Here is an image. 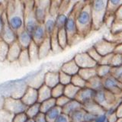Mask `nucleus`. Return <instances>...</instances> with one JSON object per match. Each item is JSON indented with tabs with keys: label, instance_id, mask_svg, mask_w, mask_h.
Masks as SVG:
<instances>
[{
	"label": "nucleus",
	"instance_id": "obj_1",
	"mask_svg": "<svg viewBox=\"0 0 122 122\" xmlns=\"http://www.w3.org/2000/svg\"><path fill=\"white\" fill-rule=\"evenodd\" d=\"M5 18L8 25L17 34L24 29V0H8L5 2Z\"/></svg>",
	"mask_w": 122,
	"mask_h": 122
},
{
	"label": "nucleus",
	"instance_id": "obj_2",
	"mask_svg": "<svg viewBox=\"0 0 122 122\" xmlns=\"http://www.w3.org/2000/svg\"><path fill=\"white\" fill-rule=\"evenodd\" d=\"M51 0H34V15L38 24L43 25L50 11Z\"/></svg>",
	"mask_w": 122,
	"mask_h": 122
},
{
	"label": "nucleus",
	"instance_id": "obj_3",
	"mask_svg": "<svg viewBox=\"0 0 122 122\" xmlns=\"http://www.w3.org/2000/svg\"><path fill=\"white\" fill-rule=\"evenodd\" d=\"M27 108L28 106L21 101V98H15L10 96L4 99L2 108L8 111L13 115L20 113H25Z\"/></svg>",
	"mask_w": 122,
	"mask_h": 122
},
{
	"label": "nucleus",
	"instance_id": "obj_4",
	"mask_svg": "<svg viewBox=\"0 0 122 122\" xmlns=\"http://www.w3.org/2000/svg\"><path fill=\"white\" fill-rule=\"evenodd\" d=\"M115 95L105 89L97 91L95 92L94 101L102 108L106 111L111 106L114 105Z\"/></svg>",
	"mask_w": 122,
	"mask_h": 122
},
{
	"label": "nucleus",
	"instance_id": "obj_5",
	"mask_svg": "<svg viewBox=\"0 0 122 122\" xmlns=\"http://www.w3.org/2000/svg\"><path fill=\"white\" fill-rule=\"evenodd\" d=\"M76 22L77 25L78 33L80 34H85L91 27L92 16L90 11L86 9L81 10L76 17Z\"/></svg>",
	"mask_w": 122,
	"mask_h": 122
},
{
	"label": "nucleus",
	"instance_id": "obj_6",
	"mask_svg": "<svg viewBox=\"0 0 122 122\" xmlns=\"http://www.w3.org/2000/svg\"><path fill=\"white\" fill-rule=\"evenodd\" d=\"M102 83L103 89L109 92L114 95L122 92V83L111 74L102 79Z\"/></svg>",
	"mask_w": 122,
	"mask_h": 122
},
{
	"label": "nucleus",
	"instance_id": "obj_7",
	"mask_svg": "<svg viewBox=\"0 0 122 122\" xmlns=\"http://www.w3.org/2000/svg\"><path fill=\"white\" fill-rule=\"evenodd\" d=\"M73 60L77 64V66L79 67V69L96 68V66H98V63L91 58L87 52L77 53L73 57Z\"/></svg>",
	"mask_w": 122,
	"mask_h": 122
},
{
	"label": "nucleus",
	"instance_id": "obj_8",
	"mask_svg": "<svg viewBox=\"0 0 122 122\" xmlns=\"http://www.w3.org/2000/svg\"><path fill=\"white\" fill-rule=\"evenodd\" d=\"M64 30L67 34L69 45H70L72 43V41L75 38L76 34H79L77 25H76V17H74L72 15H70L68 16L67 21L64 27Z\"/></svg>",
	"mask_w": 122,
	"mask_h": 122
},
{
	"label": "nucleus",
	"instance_id": "obj_9",
	"mask_svg": "<svg viewBox=\"0 0 122 122\" xmlns=\"http://www.w3.org/2000/svg\"><path fill=\"white\" fill-rule=\"evenodd\" d=\"M0 40L5 42L9 45L13 44L14 42L17 41V33L11 29L9 27V25H8L6 18H5V25H4L3 30L2 31L1 36H0Z\"/></svg>",
	"mask_w": 122,
	"mask_h": 122
},
{
	"label": "nucleus",
	"instance_id": "obj_10",
	"mask_svg": "<svg viewBox=\"0 0 122 122\" xmlns=\"http://www.w3.org/2000/svg\"><path fill=\"white\" fill-rule=\"evenodd\" d=\"M21 99L28 107L35 104V103H37L38 102L37 89H34L32 87L28 86Z\"/></svg>",
	"mask_w": 122,
	"mask_h": 122
},
{
	"label": "nucleus",
	"instance_id": "obj_11",
	"mask_svg": "<svg viewBox=\"0 0 122 122\" xmlns=\"http://www.w3.org/2000/svg\"><path fill=\"white\" fill-rule=\"evenodd\" d=\"M95 92H96L95 91L86 86L83 88V89H79L77 97H76V99L81 103L82 105H84L90 101L94 100Z\"/></svg>",
	"mask_w": 122,
	"mask_h": 122
},
{
	"label": "nucleus",
	"instance_id": "obj_12",
	"mask_svg": "<svg viewBox=\"0 0 122 122\" xmlns=\"http://www.w3.org/2000/svg\"><path fill=\"white\" fill-rule=\"evenodd\" d=\"M17 42L22 49H28L33 42L31 34L26 31L25 29L21 30L17 34Z\"/></svg>",
	"mask_w": 122,
	"mask_h": 122
},
{
	"label": "nucleus",
	"instance_id": "obj_13",
	"mask_svg": "<svg viewBox=\"0 0 122 122\" xmlns=\"http://www.w3.org/2000/svg\"><path fill=\"white\" fill-rule=\"evenodd\" d=\"M21 51H22V48L20 47V45L18 44L17 41L14 42L13 44H10L9 47V51H8L6 60L11 63L16 62L19 56H20Z\"/></svg>",
	"mask_w": 122,
	"mask_h": 122
},
{
	"label": "nucleus",
	"instance_id": "obj_14",
	"mask_svg": "<svg viewBox=\"0 0 122 122\" xmlns=\"http://www.w3.org/2000/svg\"><path fill=\"white\" fill-rule=\"evenodd\" d=\"M44 83L51 89L58 85L60 83L59 71H49L46 72L44 76Z\"/></svg>",
	"mask_w": 122,
	"mask_h": 122
},
{
	"label": "nucleus",
	"instance_id": "obj_15",
	"mask_svg": "<svg viewBox=\"0 0 122 122\" xmlns=\"http://www.w3.org/2000/svg\"><path fill=\"white\" fill-rule=\"evenodd\" d=\"M79 70V67L77 66V64L76 63L73 59L69 60L67 62H65L60 69V71L65 72V73H66L71 76L78 74Z\"/></svg>",
	"mask_w": 122,
	"mask_h": 122
},
{
	"label": "nucleus",
	"instance_id": "obj_16",
	"mask_svg": "<svg viewBox=\"0 0 122 122\" xmlns=\"http://www.w3.org/2000/svg\"><path fill=\"white\" fill-rule=\"evenodd\" d=\"M33 42H34L36 44L39 46L42 42H43L48 36L45 31V29L44 28L43 25H38L36 29L34 30V32L31 34Z\"/></svg>",
	"mask_w": 122,
	"mask_h": 122
},
{
	"label": "nucleus",
	"instance_id": "obj_17",
	"mask_svg": "<svg viewBox=\"0 0 122 122\" xmlns=\"http://www.w3.org/2000/svg\"><path fill=\"white\" fill-rule=\"evenodd\" d=\"M81 108H82V105L81 103L78 102L76 99H72V100L69 101L67 104L62 108V111L63 113L67 114V115H70L72 112H76V110Z\"/></svg>",
	"mask_w": 122,
	"mask_h": 122
},
{
	"label": "nucleus",
	"instance_id": "obj_18",
	"mask_svg": "<svg viewBox=\"0 0 122 122\" xmlns=\"http://www.w3.org/2000/svg\"><path fill=\"white\" fill-rule=\"evenodd\" d=\"M43 25L48 37H51L53 33L56 31L55 25V17H53L51 15H48V16L44 21Z\"/></svg>",
	"mask_w": 122,
	"mask_h": 122
},
{
	"label": "nucleus",
	"instance_id": "obj_19",
	"mask_svg": "<svg viewBox=\"0 0 122 122\" xmlns=\"http://www.w3.org/2000/svg\"><path fill=\"white\" fill-rule=\"evenodd\" d=\"M82 108L86 112H90L94 114H101L102 112H105V111L103 109L102 107L99 106L94 100L90 101L89 102L86 103V104L82 105Z\"/></svg>",
	"mask_w": 122,
	"mask_h": 122
},
{
	"label": "nucleus",
	"instance_id": "obj_20",
	"mask_svg": "<svg viewBox=\"0 0 122 122\" xmlns=\"http://www.w3.org/2000/svg\"><path fill=\"white\" fill-rule=\"evenodd\" d=\"M38 47H39V58L40 59L44 58V57L47 56L50 54V53L51 52L50 37H47L46 38V39L38 46Z\"/></svg>",
	"mask_w": 122,
	"mask_h": 122
},
{
	"label": "nucleus",
	"instance_id": "obj_21",
	"mask_svg": "<svg viewBox=\"0 0 122 122\" xmlns=\"http://www.w3.org/2000/svg\"><path fill=\"white\" fill-rule=\"evenodd\" d=\"M37 93H38V102L39 103H41L46 100H47L49 98H52L51 89L46 85H44V84L37 89Z\"/></svg>",
	"mask_w": 122,
	"mask_h": 122
},
{
	"label": "nucleus",
	"instance_id": "obj_22",
	"mask_svg": "<svg viewBox=\"0 0 122 122\" xmlns=\"http://www.w3.org/2000/svg\"><path fill=\"white\" fill-rule=\"evenodd\" d=\"M62 113H63L62 108L56 105L51 110H49L47 113H45V116L46 118H47V122H54L56 118Z\"/></svg>",
	"mask_w": 122,
	"mask_h": 122
},
{
	"label": "nucleus",
	"instance_id": "obj_23",
	"mask_svg": "<svg viewBox=\"0 0 122 122\" xmlns=\"http://www.w3.org/2000/svg\"><path fill=\"white\" fill-rule=\"evenodd\" d=\"M80 89L78 87L72 85V83L69 84V85L66 86L64 87V95L67 97L69 99H76L77 97V95L79 93V91Z\"/></svg>",
	"mask_w": 122,
	"mask_h": 122
},
{
	"label": "nucleus",
	"instance_id": "obj_24",
	"mask_svg": "<svg viewBox=\"0 0 122 122\" xmlns=\"http://www.w3.org/2000/svg\"><path fill=\"white\" fill-rule=\"evenodd\" d=\"M87 87L93 89L95 92L103 89L102 79L98 77V76H94L93 78H92L89 81H87Z\"/></svg>",
	"mask_w": 122,
	"mask_h": 122
},
{
	"label": "nucleus",
	"instance_id": "obj_25",
	"mask_svg": "<svg viewBox=\"0 0 122 122\" xmlns=\"http://www.w3.org/2000/svg\"><path fill=\"white\" fill-rule=\"evenodd\" d=\"M28 51L30 63H34V62H35V61L40 60L39 47H38V45L36 44L34 42H32V43L30 44V45L28 48Z\"/></svg>",
	"mask_w": 122,
	"mask_h": 122
},
{
	"label": "nucleus",
	"instance_id": "obj_26",
	"mask_svg": "<svg viewBox=\"0 0 122 122\" xmlns=\"http://www.w3.org/2000/svg\"><path fill=\"white\" fill-rule=\"evenodd\" d=\"M95 70H96V75L98 77H100L101 79H104L111 74L112 66L110 65L98 64Z\"/></svg>",
	"mask_w": 122,
	"mask_h": 122
},
{
	"label": "nucleus",
	"instance_id": "obj_27",
	"mask_svg": "<svg viewBox=\"0 0 122 122\" xmlns=\"http://www.w3.org/2000/svg\"><path fill=\"white\" fill-rule=\"evenodd\" d=\"M56 37L61 48L63 50L66 49L67 47V46L69 45V41H68L66 32L65 31L64 28L56 30Z\"/></svg>",
	"mask_w": 122,
	"mask_h": 122
},
{
	"label": "nucleus",
	"instance_id": "obj_28",
	"mask_svg": "<svg viewBox=\"0 0 122 122\" xmlns=\"http://www.w3.org/2000/svg\"><path fill=\"white\" fill-rule=\"evenodd\" d=\"M78 74L84 79L86 81H89V79L93 78L96 75V70L95 68H86V69H79Z\"/></svg>",
	"mask_w": 122,
	"mask_h": 122
},
{
	"label": "nucleus",
	"instance_id": "obj_29",
	"mask_svg": "<svg viewBox=\"0 0 122 122\" xmlns=\"http://www.w3.org/2000/svg\"><path fill=\"white\" fill-rule=\"evenodd\" d=\"M40 113H41V103L39 102L28 106L25 112V114H27L28 117L31 118V119H34Z\"/></svg>",
	"mask_w": 122,
	"mask_h": 122
},
{
	"label": "nucleus",
	"instance_id": "obj_30",
	"mask_svg": "<svg viewBox=\"0 0 122 122\" xmlns=\"http://www.w3.org/2000/svg\"><path fill=\"white\" fill-rule=\"evenodd\" d=\"M67 19H68V15H65L64 13L60 12L56 15L55 25H56V30L64 28L65 25H66V23L67 21Z\"/></svg>",
	"mask_w": 122,
	"mask_h": 122
},
{
	"label": "nucleus",
	"instance_id": "obj_31",
	"mask_svg": "<svg viewBox=\"0 0 122 122\" xmlns=\"http://www.w3.org/2000/svg\"><path fill=\"white\" fill-rule=\"evenodd\" d=\"M86 111L82 108L76 110V112H72L69 115L70 122H83L84 115H85Z\"/></svg>",
	"mask_w": 122,
	"mask_h": 122
},
{
	"label": "nucleus",
	"instance_id": "obj_32",
	"mask_svg": "<svg viewBox=\"0 0 122 122\" xmlns=\"http://www.w3.org/2000/svg\"><path fill=\"white\" fill-rule=\"evenodd\" d=\"M50 41H51V52L54 53H58L63 50L61 48V47L59 44V42L57 41L56 37V31L53 33L52 35L50 37Z\"/></svg>",
	"mask_w": 122,
	"mask_h": 122
},
{
	"label": "nucleus",
	"instance_id": "obj_33",
	"mask_svg": "<svg viewBox=\"0 0 122 122\" xmlns=\"http://www.w3.org/2000/svg\"><path fill=\"white\" fill-rule=\"evenodd\" d=\"M54 106H56V99L53 98H49L41 103V112L44 114L47 113Z\"/></svg>",
	"mask_w": 122,
	"mask_h": 122
},
{
	"label": "nucleus",
	"instance_id": "obj_34",
	"mask_svg": "<svg viewBox=\"0 0 122 122\" xmlns=\"http://www.w3.org/2000/svg\"><path fill=\"white\" fill-rule=\"evenodd\" d=\"M71 83L73 86L78 87L80 89L87 86V82L84 79H82L79 74H76L72 76Z\"/></svg>",
	"mask_w": 122,
	"mask_h": 122
},
{
	"label": "nucleus",
	"instance_id": "obj_35",
	"mask_svg": "<svg viewBox=\"0 0 122 122\" xmlns=\"http://www.w3.org/2000/svg\"><path fill=\"white\" fill-rule=\"evenodd\" d=\"M17 61L21 66H27V65H28L30 63L28 49H22L20 56H19Z\"/></svg>",
	"mask_w": 122,
	"mask_h": 122
},
{
	"label": "nucleus",
	"instance_id": "obj_36",
	"mask_svg": "<svg viewBox=\"0 0 122 122\" xmlns=\"http://www.w3.org/2000/svg\"><path fill=\"white\" fill-rule=\"evenodd\" d=\"M9 45L5 42L0 40V63L4 62L7 59V54L9 51Z\"/></svg>",
	"mask_w": 122,
	"mask_h": 122
},
{
	"label": "nucleus",
	"instance_id": "obj_37",
	"mask_svg": "<svg viewBox=\"0 0 122 122\" xmlns=\"http://www.w3.org/2000/svg\"><path fill=\"white\" fill-rule=\"evenodd\" d=\"M44 75H39L36 76L35 78L33 79L31 81L29 82V84L28 85V86L29 87H32L34 89H38L39 88L44 85Z\"/></svg>",
	"mask_w": 122,
	"mask_h": 122
},
{
	"label": "nucleus",
	"instance_id": "obj_38",
	"mask_svg": "<svg viewBox=\"0 0 122 122\" xmlns=\"http://www.w3.org/2000/svg\"><path fill=\"white\" fill-rule=\"evenodd\" d=\"M64 86L61 85V84H58L56 86L51 89V96L53 98H58L60 96H62L64 94Z\"/></svg>",
	"mask_w": 122,
	"mask_h": 122
},
{
	"label": "nucleus",
	"instance_id": "obj_39",
	"mask_svg": "<svg viewBox=\"0 0 122 122\" xmlns=\"http://www.w3.org/2000/svg\"><path fill=\"white\" fill-rule=\"evenodd\" d=\"M14 115L8 111L2 108L0 110V122H12Z\"/></svg>",
	"mask_w": 122,
	"mask_h": 122
},
{
	"label": "nucleus",
	"instance_id": "obj_40",
	"mask_svg": "<svg viewBox=\"0 0 122 122\" xmlns=\"http://www.w3.org/2000/svg\"><path fill=\"white\" fill-rule=\"evenodd\" d=\"M71 79L72 76L68 75L65 72H63L59 70V80H60V84L66 86L69 84L71 83Z\"/></svg>",
	"mask_w": 122,
	"mask_h": 122
},
{
	"label": "nucleus",
	"instance_id": "obj_41",
	"mask_svg": "<svg viewBox=\"0 0 122 122\" xmlns=\"http://www.w3.org/2000/svg\"><path fill=\"white\" fill-rule=\"evenodd\" d=\"M5 4L3 5L0 2V36H1L2 31L4 28L5 21Z\"/></svg>",
	"mask_w": 122,
	"mask_h": 122
},
{
	"label": "nucleus",
	"instance_id": "obj_42",
	"mask_svg": "<svg viewBox=\"0 0 122 122\" xmlns=\"http://www.w3.org/2000/svg\"><path fill=\"white\" fill-rule=\"evenodd\" d=\"M111 75L121 82L122 80V65L116 67H112Z\"/></svg>",
	"mask_w": 122,
	"mask_h": 122
},
{
	"label": "nucleus",
	"instance_id": "obj_43",
	"mask_svg": "<svg viewBox=\"0 0 122 122\" xmlns=\"http://www.w3.org/2000/svg\"><path fill=\"white\" fill-rule=\"evenodd\" d=\"M87 53L90 56L91 58L94 61H95V62H96L98 64L100 63V61H101V60L102 58V56L96 51V50H95L94 47L90 49L89 51H88Z\"/></svg>",
	"mask_w": 122,
	"mask_h": 122
},
{
	"label": "nucleus",
	"instance_id": "obj_44",
	"mask_svg": "<svg viewBox=\"0 0 122 122\" xmlns=\"http://www.w3.org/2000/svg\"><path fill=\"white\" fill-rule=\"evenodd\" d=\"M105 8V2L103 0H95L93 3V9L96 13L101 12Z\"/></svg>",
	"mask_w": 122,
	"mask_h": 122
},
{
	"label": "nucleus",
	"instance_id": "obj_45",
	"mask_svg": "<svg viewBox=\"0 0 122 122\" xmlns=\"http://www.w3.org/2000/svg\"><path fill=\"white\" fill-rule=\"evenodd\" d=\"M70 100V99H69L67 97H66L63 95H62V96H60V98L56 99V105L60 107V108H63V107L69 102Z\"/></svg>",
	"mask_w": 122,
	"mask_h": 122
},
{
	"label": "nucleus",
	"instance_id": "obj_46",
	"mask_svg": "<svg viewBox=\"0 0 122 122\" xmlns=\"http://www.w3.org/2000/svg\"><path fill=\"white\" fill-rule=\"evenodd\" d=\"M28 119L27 114L25 113H20V114H17L14 115L12 122H25Z\"/></svg>",
	"mask_w": 122,
	"mask_h": 122
},
{
	"label": "nucleus",
	"instance_id": "obj_47",
	"mask_svg": "<svg viewBox=\"0 0 122 122\" xmlns=\"http://www.w3.org/2000/svg\"><path fill=\"white\" fill-rule=\"evenodd\" d=\"M94 122H108V115H107L106 112H105L96 114Z\"/></svg>",
	"mask_w": 122,
	"mask_h": 122
},
{
	"label": "nucleus",
	"instance_id": "obj_48",
	"mask_svg": "<svg viewBox=\"0 0 122 122\" xmlns=\"http://www.w3.org/2000/svg\"><path fill=\"white\" fill-rule=\"evenodd\" d=\"M95 116H96V114L86 112L85 115H84L83 122H94L95 119Z\"/></svg>",
	"mask_w": 122,
	"mask_h": 122
},
{
	"label": "nucleus",
	"instance_id": "obj_49",
	"mask_svg": "<svg viewBox=\"0 0 122 122\" xmlns=\"http://www.w3.org/2000/svg\"><path fill=\"white\" fill-rule=\"evenodd\" d=\"M54 122H70V117H69V115H67V114L62 113L56 118Z\"/></svg>",
	"mask_w": 122,
	"mask_h": 122
},
{
	"label": "nucleus",
	"instance_id": "obj_50",
	"mask_svg": "<svg viewBox=\"0 0 122 122\" xmlns=\"http://www.w3.org/2000/svg\"><path fill=\"white\" fill-rule=\"evenodd\" d=\"M34 122H47L45 114L41 113V112L39 114H37V115L34 118Z\"/></svg>",
	"mask_w": 122,
	"mask_h": 122
},
{
	"label": "nucleus",
	"instance_id": "obj_51",
	"mask_svg": "<svg viewBox=\"0 0 122 122\" xmlns=\"http://www.w3.org/2000/svg\"><path fill=\"white\" fill-rule=\"evenodd\" d=\"M119 2H120V0H111V2H112L113 5H117L118 3H119Z\"/></svg>",
	"mask_w": 122,
	"mask_h": 122
},
{
	"label": "nucleus",
	"instance_id": "obj_52",
	"mask_svg": "<svg viewBox=\"0 0 122 122\" xmlns=\"http://www.w3.org/2000/svg\"><path fill=\"white\" fill-rule=\"evenodd\" d=\"M25 122H34V119H31V118H28Z\"/></svg>",
	"mask_w": 122,
	"mask_h": 122
},
{
	"label": "nucleus",
	"instance_id": "obj_53",
	"mask_svg": "<svg viewBox=\"0 0 122 122\" xmlns=\"http://www.w3.org/2000/svg\"><path fill=\"white\" fill-rule=\"evenodd\" d=\"M116 122H122V118H118Z\"/></svg>",
	"mask_w": 122,
	"mask_h": 122
},
{
	"label": "nucleus",
	"instance_id": "obj_54",
	"mask_svg": "<svg viewBox=\"0 0 122 122\" xmlns=\"http://www.w3.org/2000/svg\"><path fill=\"white\" fill-rule=\"evenodd\" d=\"M65 1H68V2H70V1H72V0H65Z\"/></svg>",
	"mask_w": 122,
	"mask_h": 122
},
{
	"label": "nucleus",
	"instance_id": "obj_55",
	"mask_svg": "<svg viewBox=\"0 0 122 122\" xmlns=\"http://www.w3.org/2000/svg\"><path fill=\"white\" fill-rule=\"evenodd\" d=\"M6 1H8V0H4V2H6Z\"/></svg>",
	"mask_w": 122,
	"mask_h": 122
},
{
	"label": "nucleus",
	"instance_id": "obj_56",
	"mask_svg": "<svg viewBox=\"0 0 122 122\" xmlns=\"http://www.w3.org/2000/svg\"><path fill=\"white\" fill-rule=\"evenodd\" d=\"M2 2V0H0V2Z\"/></svg>",
	"mask_w": 122,
	"mask_h": 122
}]
</instances>
